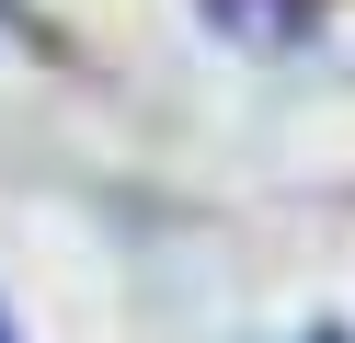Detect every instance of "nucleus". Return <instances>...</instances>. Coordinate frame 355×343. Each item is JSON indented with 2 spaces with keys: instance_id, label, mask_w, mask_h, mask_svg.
Here are the masks:
<instances>
[{
  "instance_id": "1",
  "label": "nucleus",
  "mask_w": 355,
  "mask_h": 343,
  "mask_svg": "<svg viewBox=\"0 0 355 343\" xmlns=\"http://www.w3.org/2000/svg\"><path fill=\"white\" fill-rule=\"evenodd\" d=\"M286 343H344V332H286Z\"/></svg>"
},
{
  "instance_id": "2",
  "label": "nucleus",
  "mask_w": 355,
  "mask_h": 343,
  "mask_svg": "<svg viewBox=\"0 0 355 343\" xmlns=\"http://www.w3.org/2000/svg\"><path fill=\"white\" fill-rule=\"evenodd\" d=\"M0 343H12V309H0Z\"/></svg>"
}]
</instances>
